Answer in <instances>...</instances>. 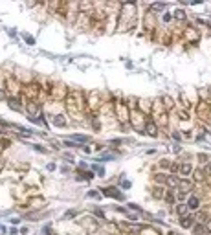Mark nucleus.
<instances>
[{"mask_svg":"<svg viewBox=\"0 0 211 235\" xmlns=\"http://www.w3.org/2000/svg\"><path fill=\"white\" fill-rule=\"evenodd\" d=\"M189 208L191 209H196L198 208V198H189Z\"/></svg>","mask_w":211,"mask_h":235,"instance_id":"obj_2","label":"nucleus"},{"mask_svg":"<svg viewBox=\"0 0 211 235\" xmlns=\"http://www.w3.org/2000/svg\"><path fill=\"white\" fill-rule=\"evenodd\" d=\"M74 140H77V141H88V138L86 136H77V134H75Z\"/></svg>","mask_w":211,"mask_h":235,"instance_id":"obj_8","label":"nucleus"},{"mask_svg":"<svg viewBox=\"0 0 211 235\" xmlns=\"http://www.w3.org/2000/svg\"><path fill=\"white\" fill-rule=\"evenodd\" d=\"M176 17L178 18H184V11H176Z\"/></svg>","mask_w":211,"mask_h":235,"instance_id":"obj_12","label":"nucleus"},{"mask_svg":"<svg viewBox=\"0 0 211 235\" xmlns=\"http://www.w3.org/2000/svg\"><path fill=\"white\" fill-rule=\"evenodd\" d=\"M163 8H165L163 4H154V6H152V9H163Z\"/></svg>","mask_w":211,"mask_h":235,"instance_id":"obj_10","label":"nucleus"},{"mask_svg":"<svg viewBox=\"0 0 211 235\" xmlns=\"http://www.w3.org/2000/svg\"><path fill=\"white\" fill-rule=\"evenodd\" d=\"M9 107H11L13 110H18V108H20V107H18V105H17V101H13V99H11V101H9Z\"/></svg>","mask_w":211,"mask_h":235,"instance_id":"obj_7","label":"nucleus"},{"mask_svg":"<svg viewBox=\"0 0 211 235\" xmlns=\"http://www.w3.org/2000/svg\"><path fill=\"white\" fill-rule=\"evenodd\" d=\"M193 230H194L196 235H204V233H206V228H204V226H194Z\"/></svg>","mask_w":211,"mask_h":235,"instance_id":"obj_3","label":"nucleus"},{"mask_svg":"<svg viewBox=\"0 0 211 235\" xmlns=\"http://www.w3.org/2000/svg\"><path fill=\"white\" fill-rule=\"evenodd\" d=\"M147 134L154 136V134H156V127H154V125H149V127H147Z\"/></svg>","mask_w":211,"mask_h":235,"instance_id":"obj_4","label":"nucleus"},{"mask_svg":"<svg viewBox=\"0 0 211 235\" xmlns=\"http://www.w3.org/2000/svg\"><path fill=\"white\" fill-rule=\"evenodd\" d=\"M24 37H26V41H28V42H29V44H33V42H35V41H33V39L29 37V35H24Z\"/></svg>","mask_w":211,"mask_h":235,"instance_id":"obj_11","label":"nucleus"},{"mask_svg":"<svg viewBox=\"0 0 211 235\" xmlns=\"http://www.w3.org/2000/svg\"><path fill=\"white\" fill-rule=\"evenodd\" d=\"M191 220H193V219H189V217H186V219L182 220V226H184V228H189V226H191Z\"/></svg>","mask_w":211,"mask_h":235,"instance_id":"obj_5","label":"nucleus"},{"mask_svg":"<svg viewBox=\"0 0 211 235\" xmlns=\"http://www.w3.org/2000/svg\"><path fill=\"white\" fill-rule=\"evenodd\" d=\"M103 193L107 195V197H114V198H119V200H123V195H121V193H118V189H114V187L103 189Z\"/></svg>","mask_w":211,"mask_h":235,"instance_id":"obj_1","label":"nucleus"},{"mask_svg":"<svg viewBox=\"0 0 211 235\" xmlns=\"http://www.w3.org/2000/svg\"><path fill=\"white\" fill-rule=\"evenodd\" d=\"M176 209H178V213H186V206H184V204H180Z\"/></svg>","mask_w":211,"mask_h":235,"instance_id":"obj_9","label":"nucleus"},{"mask_svg":"<svg viewBox=\"0 0 211 235\" xmlns=\"http://www.w3.org/2000/svg\"><path fill=\"white\" fill-rule=\"evenodd\" d=\"M189 171H191V165H189V164L182 165V173H184V174H187V173H189Z\"/></svg>","mask_w":211,"mask_h":235,"instance_id":"obj_6","label":"nucleus"}]
</instances>
